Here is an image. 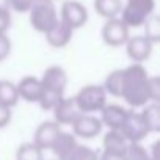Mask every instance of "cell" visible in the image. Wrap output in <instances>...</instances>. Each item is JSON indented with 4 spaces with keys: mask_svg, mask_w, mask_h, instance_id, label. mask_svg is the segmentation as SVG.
<instances>
[{
    "mask_svg": "<svg viewBox=\"0 0 160 160\" xmlns=\"http://www.w3.org/2000/svg\"><path fill=\"white\" fill-rule=\"evenodd\" d=\"M148 78L149 74L143 64L132 63L124 69V80H122V99L132 108L144 107L149 104L148 98Z\"/></svg>",
    "mask_w": 160,
    "mask_h": 160,
    "instance_id": "1",
    "label": "cell"
},
{
    "mask_svg": "<svg viewBox=\"0 0 160 160\" xmlns=\"http://www.w3.org/2000/svg\"><path fill=\"white\" fill-rule=\"evenodd\" d=\"M39 82L42 87L39 107L42 110H52L64 98V90L68 87V74L61 66L53 64L44 71Z\"/></svg>",
    "mask_w": 160,
    "mask_h": 160,
    "instance_id": "2",
    "label": "cell"
},
{
    "mask_svg": "<svg viewBox=\"0 0 160 160\" xmlns=\"http://www.w3.org/2000/svg\"><path fill=\"white\" fill-rule=\"evenodd\" d=\"M78 112L83 115H94L107 105V93L102 85H85L72 98Z\"/></svg>",
    "mask_w": 160,
    "mask_h": 160,
    "instance_id": "3",
    "label": "cell"
},
{
    "mask_svg": "<svg viewBox=\"0 0 160 160\" xmlns=\"http://www.w3.org/2000/svg\"><path fill=\"white\" fill-rule=\"evenodd\" d=\"M28 19H30V25L38 33L46 35L60 21L53 0H36L28 10Z\"/></svg>",
    "mask_w": 160,
    "mask_h": 160,
    "instance_id": "4",
    "label": "cell"
},
{
    "mask_svg": "<svg viewBox=\"0 0 160 160\" xmlns=\"http://www.w3.org/2000/svg\"><path fill=\"white\" fill-rule=\"evenodd\" d=\"M155 0H127L121 10V21L130 28L143 27L144 22L154 14Z\"/></svg>",
    "mask_w": 160,
    "mask_h": 160,
    "instance_id": "5",
    "label": "cell"
},
{
    "mask_svg": "<svg viewBox=\"0 0 160 160\" xmlns=\"http://www.w3.org/2000/svg\"><path fill=\"white\" fill-rule=\"evenodd\" d=\"M58 19L63 24H66L71 30H77L88 22V10L78 0H66L61 5Z\"/></svg>",
    "mask_w": 160,
    "mask_h": 160,
    "instance_id": "6",
    "label": "cell"
},
{
    "mask_svg": "<svg viewBox=\"0 0 160 160\" xmlns=\"http://www.w3.org/2000/svg\"><path fill=\"white\" fill-rule=\"evenodd\" d=\"M130 38L129 35V27L119 19H108L105 21L104 27H102V39L107 46L110 47H121L127 42V39Z\"/></svg>",
    "mask_w": 160,
    "mask_h": 160,
    "instance_id": "7",
    "label": "cell"
},
{
    "mask_svg": "<svg viewBox=\"0 0 160 160\" xmlns=\"http://www.w3.org/2000/svg\"><path fill=\"white\" fill-rule=\"evenodd\" d=\"M119 132L127 140V143H141L149 133L141 115L137 112H132V110L127 112L126 121H124Z\"/></svg>",
    "mask_w": 160,
    "mask_h": 160,
    "instance_id": "8",
    "label": "cell"
},
{
    "mask_svg": "<svg viewBox=\"0 0 160 160\" xmlns=\"http://www.w3.org/2000/svg\"><path fill=\"white\" fill-rule=\"evenodd\" d=\"M71 126H72L74 137L87 138V140H91V138L98 137L102 132V122L94 115H83V113H80Z\"/></svg>",
    "mask_w": 160,
    "mask_h": 160,
    "instance_id": "9",
    "label": "cell"
},
{
    "mask_svg": "<svg viewBox=\"0 0 160 160\" xmlns=\"http://www.w3.org/2000/svg\"><path fill=\"white\" fill-rule=\"evenodd\" d=\"M124 46H126L127 57L137 64H143V61H146L152 55V49H154V44L143 35L130 36Z\"/></svg>",
    "mask_w": 160,
    "mask_h": 160,
    "instance_id": "10",
    "label": "cell"
},
{
    "mask_svg": "<svg viewBox=\"0 0 160 160\" xmlns=\"http://www.w3.org/2000/svg\"><path fill=\"white\" fill-rule=\"evenodd\" d=\"M60 132H61V129H60V126L55 121H44V122H41L36 127L32 143L36 144L41 151L50 149L52 144L55 143L57 137L60 135Z\"/></svg>",
    "mask_w": 160,
    "mask_h": 160,
    "instance_id": "11",
    "label": "cell"
},
{
    "mask_svg": "<svg viewBox=\"0 0 160 160\" xmlns=\"http://www.w3.org/2000/svg\"><path fill=\"white\" fill-rule=\"evenodd\" d=\"M16 90H18L19 99H22L25 102H36L38 104L41 99V94H42V87H41L39 78H36L33 75L22 77L16 85Z\"/></svg>",
    "mask_w": 160,
    "mask_h": 160,
    "instance_id": "12",
    "label": "cell"
},
{
    "mask_svg": "<svg viewBox=\"0 0 160 160\" xmlns=\"http://www.w3.org/2000/svg\"><path fill=\"white\" fill-rule=\"evenodd\" d=\"M127 112L124 107L121 105H116V104H107L102 110H101V122L102 126H107L108 130H121L124 121H126V116H127Z\"/></svg>",
    "mask_w": 160,
    "mask_h": 160,
    "instance_id": "13",
    "label": "cell"
},
{
    "mask_svg": "<svg viewBox=\"0 0 160 160\" xmlns=\"http://www.w3.org/2000/svg\"><path fill=\"white\" fill-rule=\"evenodd\" d=\"M53 112V121L61 126V124H72L75 121V118L80 115L75 102L72 98H63L57 105L55 108L52 110Z\"/></svg>",
    "mask_w": 160,
    "mask_h": 160,
    "instance_id": "14",
    "label": "cell"
},
{
    "mask_svg": "<svg viewBox=\"0 0 160 160\" xmlns=\"http://www.w3.org/2000/svg\"><path fill=\"white\" fill-rule=\"evenodd\" d=\"M72 33L74 30H71L66 24H63L61 21H58L44 36H46V41L50 47L53 49H61L64 46H68L72 39Z\"/></svg>",
    "mask_w": 160,
    "mask_h": 160,
    "instance_id": "15",
    "label": "cell"
},
{
    "mask_svg": "<svg viewBox=\"0 0 160 160\" xmlns=\"http://www.w3.org/2000/svg\"><path fill=\"white\" fill-rule=\"evenodd\" d=\"M129 143L127 140L122 137V133L119 130H108L105 135H104V140H102V148L104 151L102 152H108V154H115V155H124L126 149H127Z\"/></svg>",
    "mask_w": 160,
    "mask_h": 160,
    "instance_id": "16",
    "label": "cell"
},
{
    "mask_svg": "<svg viewBox=\"0 0 160 160\" xmlns=\"http://www.w3.org/2000/svg\"><path fill=\"white\" fill-rule=\"evenodd\" d=\"M94 11L105 21L119 18L122 10V0H94Z\"/></svg>",
    "mask_w": 160,
    "mask_h": 160,
    "instance_id": "17",
    "label": "cell"
},
{
    "mask_svg": "<svg viewBox=\"0 0 160 160\" xmlns=\"http://www.w3.org/2000/svg\"><path fill=\"white\" fill-rule=\"evenodd\" d=\"M77 140L72 133H68V132H60V135L57 137L55 143L52 144V152L57 155L58 160H61L63 157H66L75 146H77Z\"/></svg>",
    "mask_w": 160,
    "mask_h": 160,
    "instance_id": "18",
    "label": "cell"
},
{
    "mask_svg": "<svg viewBox=\"0 0 160 160\" xmlns=\"http://www.w3.org/2000/svg\"><path fill=\"white\" fill-rule=\"evenodd\" d=\"M149 133L160 130V107L158 102H149L143 107V112H140Z\"/></svg>",
    "mask_w": 160,
    "mask_h": 160,
    "instance_id": "19",
    "label": "cell"
},
{
    "mask_svg": "<svg viewBox=\"0 0 160 160\" xmlns=\"http://www.w3.org/2000/svg\"><path fill=\"white\" fill-rule=\"evenodd\" d=\"M122 80H124V69H115L105 77L102 88L107 94L121 98L122 96Z\"/></svg>",
    "mask_w": 160,
    "mask_h": 160,
    "instance_id": "20",
    "label": "cell"
},
{
    "mask_svg": "<svg viewBox=\"0 0 160 160\" xmlns=\"http://www.w3.org/2000/svg\"><path fill=\"white\" fill-rule=\"evenodd\" d=\"M19 102V94L16 85L10 80H0V105L13 108Z\"/></svg>",
    "mask_w": 160,
    "mask_h": 160,
    "instance_id": "21",
    "label": "cell"
},
{
    "mask_svg": "<svg viewBox=\"0 0 160 160\" xmlns=\"http://www.w3.org/2000/svg\"><path fill=\"white\" fill-rule=\"evenodd\" d=\"M16 160H44V157H42V151L30 141V143H24L18 148Z\"/></svg>",
    "mask_w": 160,
    "mask_h": 160,
    "instance_id": "22",
    "label": "cell"
},
{
    "mask_svg": "<svg viewBox=\"0 0 160 160\" xmlns=\"http://www.w3.org/2000/svg\"><path fill=\"white\" fill-rule=\"evenodd\" d=\"M61 160H99V154L91 149L90 146H83V144H77L66 157H63Z\"/></svg>",
    "mask_w": 160,
    "mask_h": 160,
    "instance_id": "23",
    "label": "cell"
},
{
    "mask_svg": "<svg viewBox=\"0 0 160 160\" xmlns=\"http://www.w3.org/2000/svg\"><path fill=\"white\" fill-rule=\"evenodd\" d=\"M122 160H152L149 155V151L141 143H129Z\"/></svg>",
    "mask_w": 160,
    "mask_h": 160,
    "instance_id": "24",
    "label": "cell"
},
{
    "mask_svg": "<svg viewBox=\"0 0 160 160\" xmlns=\"http://www.w3.org/2000/svg\"><path fill=\"white\" fill-rule=\"evenodd\" d=\"M144 28H146V32H144L143 36H146L152 44L158 42V39H160V21H158V18L155 14H152L144 22Z\"/></svg>",
    "mask_w": 160,
    "mask_h": 160,
    "instance_id": "25",
    "label": "cell"
},
{
    "mask_svg": "<svg viewBox=\"0 0 160 160\" xmlns=\"http://www.w3.org/2000/svg\"><path fill=\"white\" fill-rule=\"evenodd\" d=\"M148 98L149 102H158L160 99V78L157 75H149L148 78Z\"/></svg>",
    "mask_w": 160,
    "mask_h": 160,
    "instance_id": "26",
    "label": "cell"
},
{
    "mask_svg": "<svg viewBox=\"0 0 160 160\" xmlns=\"http://www.w3.org/2000/svg\"><path fill=\"white\" fill-rule=\"evenodd\" d=\"M36 0H7L8 8L18 11V13H28V10L32 8V5Z\"/></svg>",
    "mask_w": 160,
    "mask_h": 160,
    "instance_id": "27",
    "label": "cell"
},
{
    "mask_svg": "<svg viewBox=\"0 0 160 160\" xmlns=\"http://www.w3.org/2000/svg\"><path fill=\"white\" fill-rule=\"evenodd\" d=\"M11 27V13L7 5L0 3V33H7Z\"/></svg>",
    "mask_w": 160,
    "mask_h": 160,
    "instance_id": "28",
    "label": "cell"
},
{
    "mask_svg": "<svg viewBox=\"0 0 160 160\" xmlns=\"http://www.w3.org/2000/svg\"><path fill=\"white\" fill-rule=\"evenodd\" d=\"M11 39L7 36V33H0V61H3L11 53Z\"/></svg>",
    "mask_w": 160,
    "mask_h": 160,
    "instance_id": "29",
    "label": "cell"
},
{
    "mask_svg": "<svg viewBox=\"0 0 160 160\" xmlns=\"http://www.w3.org/2000/svg\"><path fill=\"white\" fill-rule=\"evenodd\" d=\"M10 121H11V108L0 105V129L7 127L10 124Z\"/></svg>",
    "mask_w": 160,
    "mask_h": 160,
    "instance_id": "30",
    "label": "cell"
},
{
    "mask_svg": "<svg viewBox=\"0 0 160 160\" xmlns=\"http://www.w3.org/2000/svg\"><path fill=\"white\" fill-rule=\"evenodd\" d=\"M99 160H122V157L115 155V154H108V152H102V154H99Z\"/></svg>",
    "mask_w": 160,
    "mask_h": 160,
    "instance_id": "31",
    "label": "cell"
}]
</instances>
